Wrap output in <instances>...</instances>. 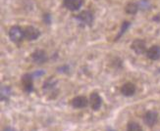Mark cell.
Wrapping results in <instances>:
<instances>
[{
	"label": "cell",
	"mask_w": 160,
	"mask_h": 131,
	"mask_svg": "<svg viewBox=\"0 0 160 131\" xmlns=\"http://www.w3.org/2000/svg\"><path fill=\"white\" fill-rule=\"evenodd\" d=\"M33 78L32 73H25L22 77V84L27 93H32L33 91Z\"/></svg>",
	"instance_id": "4"
},
{
	"label": "cell",
	"mask_w": 160,
	"mask_h": 131,
	"mask_svg": "<svg viewBox=\"0 0 160 131\" xmlns=\"http://www.w3.org/2000/svg\"><path fill=\"white\" fill-rule=\"evenodd\" d=\"M147 56L148 59H150L152 61H156V60L160 59V46H158V45L151 46L147 51Z\"/></svg>",
	"instance_id": "11"
},
{
	"label": "cell",
	"mask_w": 160,
	"mask_h": 131,
	"mask_svg": "<svg viewBox=\"0 0 160 131\" xmlns=\"http://www.w3.org/2000/svg\"><path fill=\"white\" fill-rule=\"evenodd\" d=\"M131 48L135 51L136 54L138 55H142L143 53H147V44H145V41L142 39H136L133 41V43L131 45Z\"/></svg>",
	"instance_id": "5"
},
{
	"label": "cell",
	"mask_w": 160,
	"mask_h": 131,
	"mask_svg": "<svg viewBox=\"0 0 160 131\" xmlns=\"http://www.w3.org/2000/svg\"><path fill=\"white\" fill-rule=\"evenodd\" d=\"M82 5V0H64V6L71 11L79 10Z\"/></svg>",
	"instance_id": "12"
},
{
	"label": "cell",
	"mask_w": 160,
	"mask_h": 131,
	"mask_svg": "<svg viewBox=\"0 0 160 131\" xmlns=\"http://www.w3.org/2000/svg\"><path fill=\"white\" fill-rule=\"evenodd\" d=\"M9 37L10 39L15 43L21 42L25 38V32L24 30L19 26H12L9 30Z\"/></svg>",
	"instance_id": "1"
},
{
	"label": "cell",
	"mask_w": 160,
	"mask_h": 131,
	"mask_svg": "<svg viewBox=\"0 0 160 131\" xmlns=\"http://www.w3.org/2000/svg\"><path fill=\"white\" fill-rule=\"evenodd\" d=\"M158 120V114L155 111H148L143 115V122L149 127H152Z\"/></svg>",
	"instance_id": "6"
},
{
	"label": "cell",
	"mask_w": 160,
	"mask_h": 131,
	"mask_svg": "<svg viewBox=\"0 0 160 131\" xmlns=\"http://www.w3.org/2000/svg\"><path fill=\"white\" fill-rule=\"evenodd\" d=\"M43 21H44V23L46 25H50L51 24V16H50V14H44L43 15Z\"/></svg>",
	"instance_id": "19"
},
{
	"label": "cell",
	"mask_w": 160,
	"mask_h": 131,
	"mask_svg": "<svg viewBox=\"0 0 160 131\" xmlns=\"http://www.w3.org/2000/svg\"><path fill=\"white\" fill-rule=\"evenodd\" d=\"M69 70H70V68H69V66H67V65H64V66L58 68L59 73H67V72H69Z\"/></svg>",
	"instance_id": "21"
},
{
	"label": "cell",
	"mask_w": 160,
	"mask_h": 131,
	"mask_svg": "<svg viewBox=\"0 0 160 131\" xmlns=\"http://www.w3.org/2000/svg\"><path fill=\"white\" fill-rule=\"evenodd\" d=\"M24 32H25V38L30 40V41H32V40H36L39 37L40 35V31L36 29V27L33 26H27L26 29L24 30Z\"/></svg>",
	"instance_id": "8"
},
{
	"label": "cell",
	"mask_w": 160,
	"mask_h": 131,
	"mask_svg": "<svg viewBox=\"0 0 160 131\" xmlns=\"http://www.w3.org/2000/svg\"><path fill=\"white\" fill-rule=\"evenodd\" d=\"M45 74V72L42 71V70H39V71H36L33 73H32V77H42V75Z\"/></svg>",
	"instance_id": "20"
},
{
	"label": "cell",
	"mask_w": 160,
	"mask_h": 131,
	"mask_svg": "<svg viewBox=\"0 0 160 131\" xmlns=\"http://www.w3.org/2000/svg\"><path fill=\"white\" fill-rule=\"evenodd\" d=\"M130 26H131L130 22H128V21H125V22H124V23L122 24V26H121L120 31H119V33H118V35H117V37L115 38V40H118V39H119V38L123 35V34L128 30V29L130 27Z\"/></svg>",
	"instance_id": "17"
},
{
	"label": "cell",
	"mask_w": 160,
	"mask_h": 131,
	"mask_svg": "<svg viewBox=\"0 0 160 131\" xmlns=\"http://www.w3.org/2000/svg\"><path fill=\"white\" fill-rule=\"evenodd\" d=\"M57 85V80L53 78V77H50L48 78L44 83H43V90L44 91H53L55 87Z\"/></svg>",
	"instance_id": "13"
},
{
	"label": "cell",
	"mask_w": 160,
	"mask_h": 131,
	"mask_svg": "<svg viewBox=\"0 0 160 131\" xmlns=\"http://www.w3.org/2000/svg\"><path fill=\"white\" fill-rule=\"evenodd\" d=\"M89 104L93 111H98L102 106V98L98 93H92L89 97Z\"/></svg>",
	"instance_id": "7"
},
{
	"label": "cell",
	"mask_w": 160,
	"mask_h": 131,
	"mask_svg": "<svg viewBox=\"0 0 160 131\" xmlns=\"http://www.w3.org/2000/svg\"><path fill=\"white\" fill-rule=\"evenodd\" d=\"M125 11L126 13L130 14V15H135V14L138 13V3H134V2H130L126 5V8H125Z\"/></svg>",
	"instance_id": "15"
},
{
	"label": "cell",
	"mask_w": 160,
	"mask_h": 131,
	"mask_svg": "<svg viewBox=\"0 0 160 131\" xmlns=\"http://www.w3.org/2000/svg\"><path fill=\"white\" fill-rule=\"evenodd\" d=\"M138 9L142 10V11H147L149 10L150 7H151V3L149 0H140L138 2Z\"/></svg>",
	"instance_id": "16"
},
{
	"label": "cell",
	"mask_w": 160,
	"mask_h": 131,
	"mask_svg": "<svg viewBox=\"0 0 160 131\" xmlns=\"http://www.w3.org/2000/svg\"><path fill=\"white\" fill-rule=\"evenodd\" d=\"M107 131H116V130L112 129V128H111V127H108V128H107Z\"/></svg>",
	"instance_id": "23"
},
{
	"label": "cell",
	"mask_w": 160,
	"mask_h": 131,
	"mask_svg": "<svg viewBox=\"0 0 160 131\" xmlns=\"http://www.w3.org/2000/svg\"><path fill=\"white\" fill-rule=\"evenodd\" d=\"M93 14L92 12H90L88 10L82 11V13H80L77 16V21L80 23L81 26H90L93 22Z\"/></svg>",
	"instance_id": "2"
},
{
	"label": "cell",
	"mask_w": 160,
	"mask_h": 131,
	"mask_svg": "<svg viewBox=\"0 0 160 131\" xmlns=\"http://www.w3.org/2000/svg\"><path fill=\"white\" fill-rule=\"evenodd\" d=\"M3 131H15V129H14L13 127H11V126H7V127H5L3 129Z\"/></svg>",
	"instance_id": "22"
},
{
	"label": "cell",
	"mask_w": 160,
	"mask_h": 131,
	"mask_svg": "<svg viewBox=\"0 0 160 131\" xmlns=\"http://www.w3.org/2000/svg\"><path fill=\"white\" fill-rule=\"evenodd\" d=\"M72 106L75 109H82L88 105V100L85 96H77L72 100Z\"/></svg>",
	"instance_id": "9"
},
{
	"label": "cell",
	"mask_w": 160,
	"mask_h": 131,
	"mask_svg": "<svg viewBox=\"0 0 160 131\" xmlns=\"http://www.w3.org/2000/svg\"><path fill=\"white\" fill-rule=\"evenodd\" d=\"M127 131H142V128L138 123H137L135 121H132V122L128 123Z\"/></svg>",
	"instance_id": "18"
},
{
	"label": "cell",
	"mask_w": 160,
	"mask_h": 131,
	"mask_svg": "<svg viewBox=\"0 0 160 131\" xmlns=\"http://www.w3.org/2000/svg\"><path fill=\"white\" fill-rule=\"evenodd\" d=\"M32 60L34 64L38 65H42L44 63H46L48 60V56L45 51L43 50H36L32 54Z\"/></svg>",
	"instance_id": "3"
},
{
	"label": "cell",
	"mask_w": 160,
	"mask_h": 131,
	"mask_svg": "<svg viewBox=\"0 0 160 131\" xmlns=\"http://www.w3.org/2000/svg\"><path fill=\"white\" fill-rule=\"evenodd\" d=\"M136 85L134 83H132V82H127V83H125L122 87H121V93L126 96V97H131V96H133L135 93H136Z\"/></svg>",
	"instance_id": "10"
},
{
	"label": "cell",
	"mask_w": 160,
	"mask_h": 131,
	"mask_svg": "<svg viewBox=\"0 0 160 131\" xmlns=\"http://www.w3.org/2000/svg\"><path fill=\"white\" fill-rule=\"evenodd\" d=\"M12 94V90L9 86H2L1 87V92H0V98H1L2 102H7L9 100L10 96Z\"/></svg>",
	"instance_id": "14"
}]
</instances>
